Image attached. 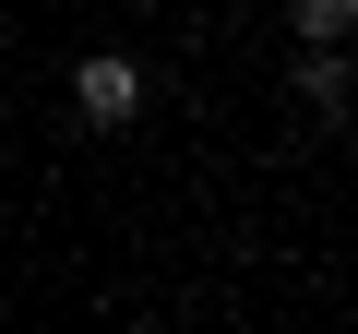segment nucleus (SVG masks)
I'll list each match as a JSON object with an SVG mask.
<instances>
[{
	"label": "nucleus",
	"instance_id": "nucleus-2",
	"mask_svg": "<svg viewBox=\"0 0 358 334\" xmlns=\"http://www.w3.org/2000/svg\"><path fill=\"white\" fill-rule=\"evenodd\" d=\"M287 24H299V36H310V48H334V36H346V24H358V0H287Z\"/></svg>",
	"mask_w": 358,
	"mask_h": 334
},
{
	"label": "nucleus",
	"instance_id": "nucleus-3",
	"mask_svg": "<svg viewBox=\"0 0 358 334\" xmlns=\"http://www.w3.org/2000/svg\"><path fill=\"white\" fill-rule=\"evenodd\" d=\"M299 108H346V60H334V48H322V60L299 72Z\"/></svg>",
	"mask_w": 358,
	"mask_h": 334
},
{
	"label": "nucleus",
	"instance_id": "nucleus-1",
	"mask_svg": "<svg viewBox=\"0 0 358 334\" xmlns=\"http://www.w3.org/2000/svg\"><path fill=\"white\" fill-rule=\"evenodd\" d=\"M72 108H84V119H96V131H120V119H131V108H143V72H131V60H120V48H96V60H84V72H72Z\"/></svg>",
	"mask_w": 358,
	"mask_h": 334
}]
</instances>
